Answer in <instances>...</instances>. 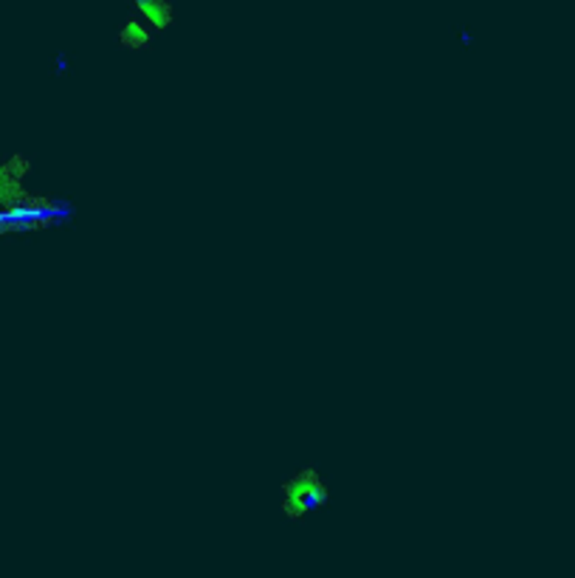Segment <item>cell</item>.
<instances>
[{
  "label": "cell",
  "instance_id": "1",
  "mask_svg": "<svg viewBox=\"0 0 575 578\" xmlns=\"http://www.w3.org/2000/svg\"><path fill=\"white\" fill-rule=\"evenodd\" d=\"M34 161L26 152H9L0 159V218L34 220L48 226V220L57 218V209L48 198L31 189Z\"/></svg>",
  "mask_w": 575,
  "mask_h": 578
},
{
  "label": "cell",
  "instance_id": "2",
  "mask_svg": "<svg viewBox=\"0 0 575 578\" xmlns=\"http://www.w3.org/2000/svg\"><path fill=\"white\" fill-rule=\"evenodd\" d=\"M330 502V480L316 463H302L280 483L277 505L291 522H302Z\"/></svg>",
  "mask_w": 575,
  "mask_h": 578
},
{
  "label": "cell",
  "instance_id": "3",
  "mask_svg": "<svg viewBox=\"0 0 575 578\" xmlns=\"http://www.w3.org/2000/svg\"><path fill=\"white\" fill-rule=\"evenodd\" d=\"M119 42L122 48H130V51H144L149 42H152V31L147 23L141 20H127L119 31Z\"/></svg>",
  "mask_w": 575,
  "mask_h": 578
}]
</instances>
